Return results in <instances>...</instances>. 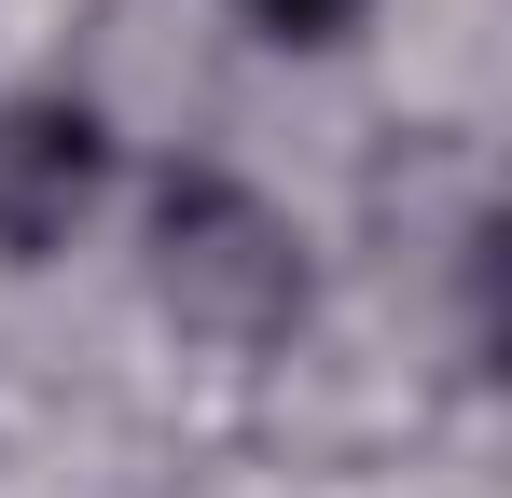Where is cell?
Instances as JSON below:
<instances>
[{"mask_svg": "<svg viewBox=\"0 0 512 498\" xmlns=\"http://www.w3.org/2000/svg\"><path fill=\"white\" fill-rule=\"evenodd\" d=\"M153 305H167L180 346L263 360L277 332L305 319V236L263 208L236 166H180L153 194Z\"/></svg>", "mask_w": 512, "mask_h": 498, "instance_id": "1", "label": "cell"}, {"mask_svg": "<svg viewBox=\"0 0 512 498\" xmlns=\"http://www.w3.org/2000/svg\"><path fill=\"white\" fill-rule=\"evenodd\" d=\"M360 14H374V0H250V28H263V42H346Z\"/></svg>", "mask_w": 512, "mask_h": 498, "instance_id": "3", "label": "cell"}, {"mask_svg": "<svg viewBox=\"0 0 512 498\" xmlns=\"http://www.w3.org/2000/svg\"><path fill=\"white\" fill-rule=\"evenodd\" d=\"M97 180H111V125L84 97H14L0 111V249L14 263L70 249V222L97 208Z\"/></svg>", "mask_w": 512, "mask_h": 498, "instance_id": "2", "label": "cell"}]
</instances>
